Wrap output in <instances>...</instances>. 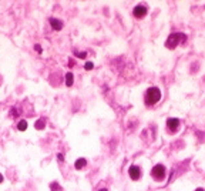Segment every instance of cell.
I'll list each match as a JSON object with an SVG mask.
<instances>
[{"instance_id":"1","label":"cell","mask_w":205,"mask_h":191,"mask_svg":"<svg viewBox=\"0 0 205 191\" xmlns=\"http://www.w3.org/2000/svg\"><path fill=\"white\" fill-rule=\"evenodd\" d=\"M160 99H161V93L157 87L148 88L147 93H145V103L150 104V106H151V104H155Z\"/></svg>"},{"instance_id":"2","label":"cell","mask_w":205,"mask_h":191,"mask_svg":"<svg viewBox=\"0 0 205 191\" xmlns=\"http://www.w3.org/2000/svg\"><path fill=\"white\" fill-rule=\"evenodd\" d=\"M185 34L182 33H172L171 36L168 37V40H167V47L168 49H175L177 46H178V43H182L185 42Z\"/></svg>"},{"instance_id":"3","label":"cell","mask_w":205,"mask_h":191,"mask_svg":"<svg viewBox=\"0 0 205 191\" xmlns=\"http://www.w3.org/2000/svg\"><path fill=\"white\" fill-rule=\"evenodd\" d=\"M151 175L154 177V178H157V180H162L165 177V168H164V166H162V164H157V166L152 168Z\"/></svg>"},{"instance_id":"4","label":"cell","mask_w":205,"mask_h":191,"mask_svg":"<svg viewBox=\"0 0 205 191\" xmlns=\"http://www.w3.org/2000/svg\"><path fill=\"white\" fill-rule=\"evenodd\" d=\"M147 14V7L145 6H136L134 7V16L136 17H144Z\"/></svg>"},{"instance_id":"5","label":"cell","mask_w":205,"mask_h":191,"mask_svg":"<svg viewBox=\"0 0 205 191\" xmlns=\"http://www.w3.org/2000/svg\"><path fill=\"white\" fill-rule=\"evenodd\" d=\"M128 174H130V177H131L132 180H137V178H140V168L137 166H131L130 167V170H128Z\"/></svg>"},{"instance_id":"6","label":"cell","mask_w":205,"mask_h":191,"mask_svg":"<svg viewBox=\"0 0 205 191\" xmlns=\"http://www.w3.org/2000/svg\"><path fill=\"white\" fill-rule=\"evenodd\" d=\"M167 125H168L170 130L175 131V130L178 129V125H180V120H178V118H168V120H167Z\"/></svg>"},{"instance_id":"7","label":"cell","mask_w":205,"mask_h":191,"mask_svg":"<svg viewBox=\"0 0 205 191\" xmlns=\"http://www.w3.org/2000/svg\"><path fill=\"white\" fill-rule=\"evenodd\" d=\"M50 24H51V27H53L54 30H62L63 29V23L58 20V19H54V17L50 19Z\"/></svg>"},{"instance_id":"8","label":"cell","mask_w":205,"mask_h":191,"mask_svg":"<svg viewBox=\"0 0 205 191\" xmlns=\"http://www.w3.org/2000/svg\"><path fill=\"white\" fill-rule=\"evenodd\" d=\"M74 166H76V168H78V170H80V168H84V167L87 166V161L84 160V158H78Z\"/></svg>"},{"instance_id":"9","label":"cell","mask_w":205,"mask_h":191,"mask_svg":"<svg viewBox=\"0 0 205 191\" xmlns=\"http://www.w3.org/2000/svg\"><path fill=\"white\" fill-rule=\"evenodd\" d=\"M34 127H36L37 130H43L46 127V123H44V118H39V120L36 121V124H34Z\"/></svg>"},{"instance_id":"10","label":"cell","mask_w":205,"mask_h":191,"mask_svg":"<svg viewBox=\"0 0 205 191\" xmlns=\"http://www.w3.org/2000/svg\"><path fill=\"white\" fill-rule=\"evenodd\" d=\"M17 129H19V131H24V130L27 129V121H26V120L19 121V124H17Z\"/></svg>"},{"instance_id":"11","label":"cell","mask_w":205,"mask_h":191,"mask_svg":"<svg viewBox=\"0 0 205 191\" xmlns=\"http://www.w3.org/2000/svg\"><path fill=\"white\" fill-rule=\"evenodd\" d=\"M73 77L74 76L71 74V73H67L66 74V86H69V87L70 86H73Z\"/></svg>"},{"instance_id":"12","label":"cell","mask_w":205,"mask_h":191,"mask_svg":"<svg viewBox=\"0 0 205 191\" xmlns=\"http://www.w3.org/2000/svg\"><path fill=\"white\" fill-rule=\"evenodd\" d=\"M93 67H94V64H93L91 62H87L86 64H84V69H86V70H91Z\"/></svg>"},{"instance_id":"13","label":"cell","mask_w":205,"mask_h":191,"mask_svg":"<svg viewBox=\"0 0 205 191\" xmlns=\"http://www.w3.org/2000/svg\"><path fill=\"white\" fill-rule=\"evenodd\" d=\"M76 56H77V57H80V58H86L87 53H86V51H80V53H77Z\"/></svg>"},{"instance_id":"14","label":"cell","mask_w":205,"mask_h":191,"mask_svg":"<svg viewBox=\"0 0 205 191\" xmlns=\"http://www.w3.org/2000/svg\"><path fill=\"white\" fill-rule=\"evenodd\" d=\"M10 114H12L13 117H17V114H19V113H17V110H16V108L13 107V108H10Z\"/></svg>"},{"instance_id":"15","label":"cell","mask_w":205,"mask_h":191,"mask_svg":"<svg viewBox=\"0 0 205 191\" xmlns=\"http://www.w3.org/2000/svg\"><path fill=\"white\" fill-rule=\"evenodd\" d=\"M57 158H58V161H63V160H64L63 154H57Z\"/></svg>"},{"instance_id":"16","label":"cell","mask_w":205,"mask_h":191,"mask_svg":"<svg viewBox=\"0 0 205 191\" xmlns=\"http://www.w3.org/2000/svg\"><path fill=\"white\" fill-rule=\"evenodd\" d=\"M34 49H36L37 51H39V53H41V47L39 46V44H36V46H34Z\"/></svg>"},{"instance_id":"17","label":"cell","mask_w":205,"mask_h":191,"mask_svg":"<svg viewBox=\"0 0 205 191\" xmlns=\"http://www.w3.org/2000/svg\"><path fill=\"white\" fill-rule=\"evenodd\" d=\"M2 181H3V175L0 174V183H2Z\"/></svg>"},{"instance_id":"18","label":"cell","mask_w":205,"mask_h":191,"mask_svg":"<svg viewBox=\"0 0 205 191\" xmlns=\"http://www.w3.org/2000/svg\"><path fill=\"white\" fill-rule=\"evenodd\" d=\"M195 191H204V190H202V188H197V190H195Z\"/></svg>"},{"instance_id":"19","label":"cell","mask_w":205,"mask_h":191,"mask_svg":"<svg viewBox=\"0 0 205 191\" xmlns=\"http://www.w3.org/2000/svg\"><path fill=\"white\" fill-rule=\"evenodd\" d=\"M100 191H107V190H106V188H101V190H100Z\"/></svg>"}]
</instances>
